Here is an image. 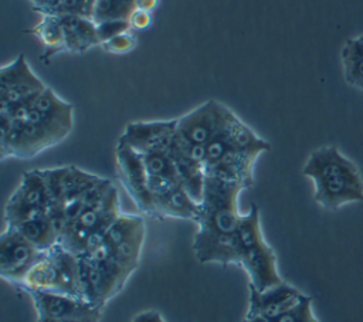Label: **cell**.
<instances>
[{
    "instance_id": "1",
    "label": "cell",
    "mask_w": 363,
    "mask_h": 322,
    "mask_svg": "<svg viewBox=\"0 0 363 322\" xmlns=\"http://www.w3.org/2000/svg\"><path fill=\"white\" fill-rule=\"evenodd\" d=\"M242 190L240 183L206 176L193 238V252L201 264H234V241L244 216L238 210Z\"/></svg>"
},
{
    "instance_id": "2",
    "label": "cell",
    "mask_w": 363,
    "mask_h": 322,
    "mask_svg": "<svg viewBox=\"0 0 363 322\" xmlns=\"http://www.w3.org/2000/svg\"><path fill=\"white\" fill-rule=\"evenodd\" d=\"M302 173L313 183V200L328 211L363 201V179L357 166L333 145L315 149Z\"/></svg>"
},
{
    "instance_id": "3",
    "label": "cell",
    "mask_w": 363,
    "mask_h": 322,
    "mask_svg": "<svg viewBox=\"0 0 363 322\" xmlns=\"http://www.w3.org/2000/svg\"><path fill=\"white\" fill-rule=\"evenodd\" d=\"M234 265L241 267L248 275V284L259 291L285 281L278 272L275 251L262 234L257 204H251L242 216L234 241Z\"/></svg>"
},
{
    "instance_id": "4",
    "label": "cell",
    "mask_w": 363,
    "mask_h": 322,
    "mask_svg": "<svg viewBox=\"0 0 363 322\" xmlns=\"http://www.w3.org/2000/svg\"><path fill=\"white\" fill-rule=\"evenodd\" d=\"M20 288L55 291L79 296V258L60 243L44 251L24 277ZM81 298V296H79Z\"/></svg>"
},
{
    "instance_id": "5",
    "label": "cell",
    "mask_w": 363,
    "mask_h": 322,
    "mask_svg": "<svg viewBox=\"0 0 363 322\" xmlns=\"http://www.w3.org/2000/svg\"><path fill=\"white\" fill-rule=\"evenodd\" d=\"M121 213L119 194L115 186H112L102 199L84 207V210L64 228L60 237V244L79 255L86 244L102 235Z\"/></svg>"
},
{
    "instance_id": "6",
    "label": "cell",
    "mask_w": 363,
    "mask_h": 322,
    "mask_svg": "<svg viewBox=\"0 0 363 322\" xmlns=\"http://www.w3.org/2000/svg\"><path fill=\"white\" fill-rule=\"evenodd\" d=\"M145 235L146 224L140 216L121 213L101 237L113 261L128 277L138 268Z\"/></svg>"
},
{
    "instance_id": "7",
    "label": "cell",
    "mask_w": 363,
    "mask_h": 322,
    "mask_svg": "<svg viewBox=\"0 0 363 322\" xmlns=\"http://www.w3.org/2000/svg\"><path fill=\"white\" fill-rule=\"evenodd\" d=\"M14 116H21L48 132L57 143L62 142L74 126V108L69 102L61 99L51 88H45L31 102L10 109L0 111Z\"/></svg>"
},
{
    "instance_id": "8",
    "label": "cell",
    "mask_w": 363,
    "mask_h": 322,
    "mask_svg": "<svg viewBox=\"0 0 363 322\" xmlns=\"http://www.w3.org/2000/svg\"><path fill=\"white\" fill-rule=\"evenodd\" d=\"M233 111L224 104L208 99L180 118H176L174 140L187 148L206 149L223 129Z\"/></svg>"
},
{
    "instance_id": "9",
    "label": "cell",
    "mask_w": 363,
    "mask_h": 322,
    "mask_svg": "<svg viewBox=\"0 0 363 322\" xmlns=\"http://www.w3.org/2000/svg\"><path fill=\"white\" fill-rule=\"evenodd\" d=\"M50 207L51 200L41 169L28 170L21 176L4 206L6 226H16L24 220L48 214Z\"/></svg>"
},
{
    "instance_id": "10",
    "label": "cell",
    "mask_w": 363,
    "mask_h": 322,
    "mask_svg": "<svg viewBox=\"0 0 363 322\" xmlns=\"http://www.w3.org/2000/svg\"><path fill=\"white\" fill-rule=\"evenodd\" d=\"M45 84L33 72L24 54H18L0 70V111H10L31 102Z\"/></svg>"
},
{
    "instance_id": "11",
    "label": "cell",
    "mask_w": 363,
    "mask_h": 322,
    "mask_svg": "<svg viewBox=\"0 0 363 322\" xmlns=\"http://www.w3.org/2000/svg\"><path fill=\"white\" fill-rule=\"evenodd\" d=\"M116 173L125 187L128 196L132 199L138 210L143 214L153 216V196L149 189L147 174L140 153L133 150L123 140L118 139L115 148Z\"/></svg>"
},
{
    "instance_id": "12",
    "label": "cell",
    "mask_w": 363,
    "mask_h": 322,
    "mask_svg": "<svg viewBox=\"0 0 363 322\" xmlns=\"http://www.w3.org/2000/svg\"><path fill=\"white\" fill-rule=\"evenodd\" d=\"M44 251L37 250L14 228L4 227L0 235V275L4 281L21 285L30 268Z\"/></svg>"
},
{
    "instance_id": "13",
    "label": "cell",
    "mask_w": 363,
    "mask_h": 322,
    "mask_svg": "<svg viewBox=\"0 0 363 322\" xmlns=\"http://www.w3.org/2000/svg\"><path fill=\"white\" fill-rule=\"evenodd\" d=\"M41 173L51 200L50 213L61 210L65 204L84 194L99 180V176L84 172L75 166L43 169Z\"/></svg>"
},
{
    "instance_id": "14",
    "label": "cell",
    "mask_w": 363,
    "mask_h": 322,
    "mask_svg": "<svg viewBox=\"0 0 363 322\" xmlns=\"http://www.w3.org/2000/svg\"><path fill=\"white\" fill-rule=\"evenodd\" d=\"M37 316L48 318H102L104 308L95 306L85 299L55 291H27Z\"/></svg>"
},
{
    "instance_id": "15",
    "label": "cell",
    "mask_w": 363,
    "mask_h": 322,
    "mask_svg": "<svg viewBox=\"0 0 363 322\" xmlns=\"http://www.w3.org/2000/svg\"><path fill=\"white\" fill-rule=\"evenodd\" d=\"M176 133V119L138 121L126 125L119 136L133 150L143 155L155 150H169Z\"/></svg>"
},
{
    "instance_id": "16",
    "label": "cell",
    "mask_w": 363,
    "mask_h": 322,
    "mask_svg": "<svg viewBox=\"0 0 363 322\" xmlns=\"http://www.w3.org/2000/svg\"><path fill=\"white\" fill-rule=\"evenodd\" d=\"M248 289L250 295L247 315H262L267 318H274L292 308L303 295L296 287L288 284L286 281L264 291H259L248 284Z\"/></svg>"
},
{
    "instance_id": "17",
    "label": "cell",
    "mask_w": 363,
    "mask_h": 322,
    "mask_svg": "<svg viewBox=\"0 0 363 322\" xmlns=\"http://www.w3.org/2000/svg\"><path fill=\"white\" fill-rule=\"evenodd\" d=\"M200 213V203H197L190 193L180 183L160 194L153 196V216L156 218H179L197 220Z\"/></svg>"
},
{
    "instance_id": "18",
    "label": "cell",
    "mask_w": 363,
    "mask_h": 322,
    "mask_svg": "<svg viewBox=\"0 0 363 322\" xmlns=\"http://www.w3.org/2000/svg\"><path fill=\"white\" fill-rule=\"evenodd\" d=\"M140 156L145 163L152 196L160 194L182 183L177 167L170 155V149L147 152Z\"/></svg>"
},
{
    "instance_id": "19",
    "label": "cell",
    "mask_w": 363,
    "mask_h": 322,
    "mask_svg": "<svg viewBox=\"0 0 363 322\" xmlns=\"http://www.w3.org/2000/svg\"><path fill=\"white\" fill-rule=\"evenodd\" d=\"M58 17L65 34L67 51L82 54L95 45H101L96 24L92 21V18L77 14H64Z\"/></svg>"
},
{
    "instance_id": "20",
    "label": "cell",
    "mask_w": 363,
    "mask_h": 322,
    "mask_svg": "<svg viewBox=\"0 0 363 322\" xmlns=\"http://www.w3.org/2000/svg\"><path fill=\"white\" fill-rule=\"evenodd\" d=\"M6 227L14 228L40 251H48L60 243V231L50 213L24 220L16 226Z\"/></svg>"
},
{
    "instance_id": "21",
    "label": "cell",
    "mask_w": 363,
    "mask_h": 322,
    "mask_svg": "<svg viewBox=\"0 0 363 322\" xmlns=\"http://www.w3.org/2000/svg\"><path fill=\"white\" fill-rule=\"evenodd\" d=\"M30 33H33L40 44L44 48L41 61L48 62L50 58L58 52L67 51L65 34L62 24L58 16L51 14H41V20L37 26H34Z\"/></svg>"
},
{
    "instance_id": "22",
    "label": "cell",
    "mask_w": 363,
    "mask_h": 322,
    "mask_svg": "<svg viewBox=\"0 0 363 322\" xmlns=\"http://www.w3.org/2000/svg\"><path fill=\"white\" fill-rule=\"evenodd\" d=\"M345 81L363 91V34L345 41L340 50Z\"/></svg>"
},
{
    "instance_id": "23",
    "label": "cell",
    "mask_w": 363,
    "mask_h": 322,
    "mask_svg": "<svg viewBox=\"0 0 363 322\" xmlns=\"http://www.w3.org/2000/svg\"><path fill=\"white\" fill-rule=\"evenodd\" d=\"M138 9V0H95L92 21L95 24L112 20H128Z\"/></svg>"
},
{
    "instance_id": "24",
    "label": "cell",
    "mask_w": 363,
    "mask_h": 322,
    "mask_svg": "<svg viewBox=\"0 0 363 322\" xmlns=\"http://www.w3.org/2000/svg\"><path fill=\"white\" fill-rule=\"evenodd\" d=\"M269 319L271 322H320L313 313L312 298L305 294L292 308Z\"/></svg>"
},
{
    "instance_id": "25",
    "label": "cell",
    "mask_w": 363,
    "mask_h": 322,
    "mask_svg": "<svg viewBox=\"0 0 363 322\" xmlns=\"http://www.w3.org/2000/svg\"><path fill=\"white\" fill-rule=\"evenodd\" d=\"M101 47L105 52H109V54H118V55L126 54L136 47V37L130 31H126L102 43Z\"/></svg>"
},
{
    "instance_id": "26",
    "label": "cell",
    "mask_w": 363,
    "mask_h": 322,
    "mask_svg": "<svg viewBox=\"0 0 363 322\" xmlns=\"http://www.w3.org/2000/svg\"><path fill=\"white\" fill-rule=\"evenodd\" d=\"M126 31H130V23L128 20H112L96 24V33L101 44Z\"/></svg>"
},
{
    "instance_id": "27",
    "label": "cell",
    "mask_w": 363,
    "mask_h": 322,
    "mask_svg": "<svg viewBox=\"0 0 363 322\" xmlns=\"http://www.w3.org/2000/svg\"><path fill=\"white\" fill-rule=\"evenodd\" d=\"M153 21V17H152V13L150 11H145V10H139L136 9L130 18H129V23H130V28L133 30H145L147 27H150Z\"/></svg>"
},
{
    "instance_id": "28",
    "label": "cell",
    "mask_w": 363,
    "mask_h": 322,
    "mask_svg": "<svg viewBox=\"0 0 363 322\" xmlns=\"http://www.w3.org/2000/svg\"><path fill=\"white\" fill-rule=\"evenodd\" d=\"M132 322H164V319L157 311L149 309V311H143V312H139L138 315H135Z\"/></svg>"
},
{
    "instance_id": "29",
    "label": "cell",
    "mask_w": 363,
    "mask_h": 322,
    "mask_svg": "<svg viewBox=\"0 0 363 322\" xmlns=\"http://www.w3.org/2000/svg\"><path fill=\"white\" fill-rule=\"evenodd\" d=\"M35 322H101V318H82V319H72V318H48V316H37Z\"/></svg>"
},
{
    "instance_id": "30",
    "label": "cell",
    "mask_w": 363,
    "mask_h": 322,
    "mask_svg": "<svg viewBox=\"0 0 363 322\" xmlns=\"http://www.w3.org/2000/svg\"><path fill=\"white\" fill-rule=\"evenodd\" d=\"M159 4V0H138V9L145 11H153Z\"/></svg>"
},
{
    "instance_id": "31",
    "label": "cell",
    "mask_w": 363,
    "mask_h": 322,
    "mask_svg": "<svg viewBox=\"0 0 363 322\" xmlns=\"http://www.w3.org/2000/svg\"><path fill=\"white\" fill-rule=\"evenodd\" d=\"M241 322H271V319L267 316H262V315H247L245 313V316Z\"/></svg>"
},
{
    "instance_id": "32",
    "label": "cell",
    "mask_w": 363,
    "mask_h": 322,
    "mask_svg": "<svg viewBox=\"0 0 363 322\" xmlns=\"http://www.w3.org/2000/svg\"><path fill=\"white\" fill-rule=\"evenodd\" d=\"M28 1L33 3V10L37 11V10H40V9H44V7L50 6V4L54 3L55 0H28Z\"/></svg>"
}]
</instances>
